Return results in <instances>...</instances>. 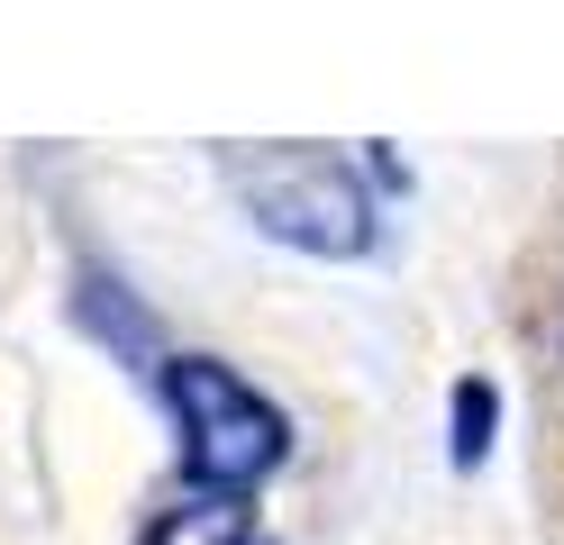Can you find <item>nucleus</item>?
Wrapping results in <instances>:
<instances>
[{
    "instance_id": "4",
    "label": "nucleus",
    "mask_w": 564,
    "mask_h": 545,
    "mask_svg": "<svg viewBox=\"0 0 564 545\" xmlns=\"http://www.w3.org/2000/svg\"><path fill=\"white\" fill-rule=\"evenodd\" d=\"M491 436H501V382L465 373L446 391V455H455V472H482L491 464Z\"/></svg>"
},
{
    "instance_id": "3",
    "label": "nucleus",
    "mask_w": 564,
    "mask_h": 545,
    "mask_svg": "<svg viewBox=\"0 0 564 545\" xmlns=\"http://www.w3.org/2000/svg\"><path fill=\"white\" fill-rule=\"evenodd\" d=\"M137 545H282L264 519H256V500H219V491H173L147 536Z\"/></svg>"
},
{
    "instance_id": "2",
    "label": "nucleus",
    "mask_w": 564,
    "mask_h": 545,
    "mask_svg": "<svg viewBox=\"0 0 564 545\" xmlns=\"http://www.w3.org/2000/svg\"><path fill=\"white\" fill-rule=\"evenodd\" d=\"M246 218L273 237V246H301V254H328V264H356L373 254L382 228V200L365 192V173L328 155V145H246L228 164Z\"/></svg>"
},
{
    "instance_id": "1",
    "label": "nucleus",
    "mask_w": 564,
    "mask_h": 545,
    "mask_svg": "<svg viewBox=\"0 0 564 545\" xmlns=\"http://www.w3.org/2000/svg\"><path fill=\"white\" fill-rule=\"evenodd\" d=\"M155 391L183 436V491H219V500H256L282 464H292V418L273 400L228 373L219 355H173L155 363Z\"/></svg>"
}]
</instances>
